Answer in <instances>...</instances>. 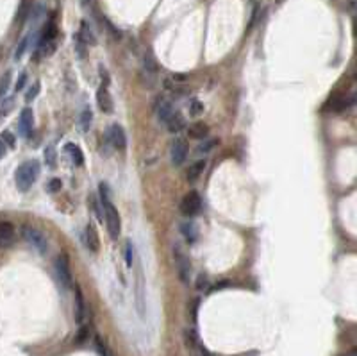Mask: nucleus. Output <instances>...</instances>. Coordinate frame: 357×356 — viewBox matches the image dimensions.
I'll list each match as a JSON object with an SVG mask.
<instances>
[{
	"mask_svg": "<svg viewBox=\"0 0 357 356\" xmlns=\"http://www.w3.org/2000/svg\"><path fill=\"white\" fill-rule=\"evenodd\" d=\"M100 192V204H102V213H104V220L105 226H107V233L113 240H116L120 236L121 231V220H120V213L116 210V206L111 202V195H109V188L105 186L104 183L99 186Z\"/></svg>",
	"mask_w": 357,
	"mask_h": 356,
	"instance_id": "nucleus-1",
	"label": "nucleus"
},
{
	"mask_svg": "<svg viewBox=\"0 0 357 356\" xmlns=\"http://www.w3.org/2000/svg\"><path fill=\"white\" fill-rule=\"evenodd\" d=\"M61 186H63L61 179H52V181L49 183V190H50V192H59Z\"/></svg>",
	"mask_w": 357,
	"mask_h": 356,
	"instance_id": "nucleus-39",
	"label": "nucleus"
},
{
	"mask_svg": "<svg viewBox=\"0 0 357 356\" xmlns=\"http://www.w3.org/2000/svg\"><path fill=\"white\" fill-rule=\"evenodd\" d=\"M11 77H13V73L6 72L2 75V79H0V100H4V97H6L7 89H9V84H11Z\"/></svg>",
	"mask_w": 357,
	"mask_h": 356,
	"instance_id": "nucleus-25",
	"label": "nucleus"
},
{
	"mask_svg": "<svg viewBox=\"0 0 357 356\" xmlns=\"http://www.w3.org/2000/svg\"><path fill=\"white\" fill-rule=\"evenodd\" d=\"M184 342H186V345L187 347H191V349L198 345V335L193 328L184 329Z\"/></svg>",
	"mask_w": 357,
	"mask_h": 356,
	"instance_id": "nucleus-24",
	"label": "nucleus"
},
{
	"mask_svg": "<svg viewBox=\"0 0 357 356\" xmlns=\"http://www.w3.org/2000/svg\"><path fill=\"white\" fill-rule=\"evenodd\" d=\"M143 68L150 73L159 72V63L155 61V57L152 52H145V56H143Z\"/></svg>",
	"mask_w": 357,
	"mask_h": 356,
	"instance_id": "nucleus-23",
	"label": "nucleus"
},
{
	"mask_svg": "<svg viewBox=\"0 0 357 356\" xmlns=\"http://www.w3.org/2000/svg\"><path fill=\"white\" fill-rule=\"evenodd\" d=\"M170 79H173V83L182 84V83H184V81H187V75H186V73H173V75H171Z\"/></svg>",
	"mask_w": 357,
	"mask_h": 356,
	"instance_id": "nucleus-40",
	"label": "nucleus"
},
{
	"mask_svg": "<svg viewBox=\"0 0 357 356\" xmlns=\"http://www.w3.org/2000/svg\"><path fill=\"white\" fill-rule=\"evenodd\" d=\"M202 212V197L198 192H187L181 200V213L186 217H197Z\"/></svg>",
	"mask_w": 357,
	"mask_h": 356,
	"instance_id": "nucleus-5",
	"label": "nucleus"
},
{
	"mask_svg": "<svg viewBox=\"0 0 357 356\" xmlns=\"http://www.w3.org/2000/svg\"><path fill=\"white\" fill-rule=\"evenodd\" d=\"M95 349H97V353H99L100 356H109V353H107V347H105L104 340L100 338L99 335L95 337Z\"/></svg>",
	"mask_w": 357,
	"mask_h": 356,
	"instance_id": "nucleus-34",
	"label": "nucleus"
},
{
	"mask_svg": "<svg viewBox=\"0 0 357 356\" xmlns=\"http://www.w3.org/2000/svg\"><path fill=\"white\" fill-rule=\"evenodd\" d=\"M6 154H7V147H6V143L0 140V160L6 156Z\"/></svg>",
	"mask_w": 357,
	"mask_h": 356,
	"instance_id": "nucleus-41",
	"label": "nucleus"
},
{
	"mask_svg": "<svg viewBox=\"0 0 357 356\" xmlns=\"http://www.w3.org/2000/svg\"><path fill=\"white\" fill-rule=\"evenodd\" d=\"M13 242H15V228H13L11 222H0V247L6 249V247H11Z\"/></svg>",
	"mask_w": 357,
	"mask_h": 356,
	"instance_id": "nucleus-12",
	"label": "nucleus"
},
{
	"mask_svg": "<svg viewBox=\"0 0 357 356\" xmlns=\"http://www.w3.org/2000/svg\"><path fill=\"white\" fill-rule=\"evenodd\" d=\"M154 113H155V117H157V120L163 124H165L166 120H168V117L173 113V106H171V102L166 99L165 95H159V97L154 100Z\"/></svg>",
	"mask_w": 357,
	"mask_h": 356,
	"instance_id": "nucleus-9",
	"label": "nucleus"
},
{
	"mask_svg": "<svg viewBox=\"0 0 357 356\" xmlns=\"http://www.w3.org/2000/svg\"><path fill=\"white\" fill-rule=\"evenodd\" d=\"M143 297H145V292H143V276H141V270H137V274H136V303H137V312H139V315H143V310H145Z\"/></svg>",
	"mask_w": 357,
	"mask_h": 356,
	"instance_id": "nucleus-20",
	"label": "nucleus"
},
{
	"mask_svg": "<svg viewBox=\"0 0 357 356\" xmlns=\"http://www.w3.org/2000/svg\"><path fill=\"white\" fill-rule=\"evenodd\" d=\"M218 143H220V140L218 138H204L202 142L197 145L195 152H197V154H209Z\"/></svg>",
	"mask_w": 357,
	"mask_h": 356,
	"instance_id": "nucleus-22",
	"label": "nucleus"
},
{
	"mask_svg": "<svg viewBox=\"0 0 357 356\" xmlns=\"http://www.w3.org/2000/svg\"><path fill=\"white\" fill-rule=\"evenodd\" d=\"M77 38L81 39L84 45H95V43H97V39H95L93 33H91V27L88 25V22H86V20L81 23V31H79Z\"/></svg>",
	"mask_w": 357,
	"mask_h": 356,
	"instance_id": "nucleus-21",
	"label": "nucleus"
},
{
	"mask_svg": "<svg viewBox=\"0 0 357 356\" xmlns=\"http://www.w3.org/2000/svg\"><path fill=\"white\" fill-rule=\"evenodd\" d=\"M187 134L193 140H204L209 136V125L204 122H195L187 127Z\"/></svg>",
	"mask_w": 357,
	"mask_h": 356,
	"instance_id": "nucleus-16",
	"label": "nucleus"
},
{
	"mask_svg": "<svg viewBox=\"0 0 357 356\" xmlns=\"http://www.w3.org/2000/svg\"><path fill=\"white\" fill-rule=\"evenodd\" d=\"M65 150L68 152V156L71 158V161H73V165H77V167H81L84 163V156H83V150L79 149L75 143H66L65 145Z\"/></svg>",
	"mask_w": 357,
	"mask_h": 356,
	"instance_id": "nucleus-19",
	"label": "nucleus"
},
{
	"mask_svg": "<svg viewBox=\"0 0 357 356\" xmlns=\"http://www.w3.org/2000/svg\"><path fill=\"white\" fill-rule=\"evenodd\" d=\"M97 104H99L100 111L105 113V115H111L113 113V99H111V93L109 89H107V86H100L99 91H97Z\"/></svg>",
	"mask_w": 357,
	"mask_h": 356,
	"instance_id": "nucleus-10",
	"label": "nucleus"
},
{
	"mask_svg": "<svg viewBox=\"0 0 357 356\" xmlns=\"http://www.w3.org/2000/svg\"><path fill=\"white\" fill-rule=\"evenodd\" d=\"M29 43H31V36H25V38H22V41L18 43L17 47V52H15V61H20L23 57V54H25V50H27Z\"/></svg>",
	"mask_w": 357,
	"mask_h": 356,
	"instance_id": "nucleus-27",
	"label": "nucleus"
},
{
	"mask_svg": "<svg viewBox=\"0 0 357 356\" xmlns=\"http://www.w3.org/2000/svg\"><path fill=\"white\" fill-rule=\"evenodd\" d=\"M83 238H84V245H86V249L91 250V252H99L100 240H99V233H97V229H95L93 224H88V226H86Z\"/></svg>",
	"mask_w": 357,
	"mask_h": 356,
	"instance_id": "nucleus-11",
	"label": "nucleus"
},
{
	"mask_svg": "<svg viewBox=\"0 0 357 356\" xmlns=\"http://www.w3.org/2000/svg\"><path fill=\"white\" fill-rule=\"evenodd\" d=\"M105 138H107V142H109L116 150H125L127 136H125V131H123V127H121L120 124H111L109 129H107Z\"/></svg>",
	"mask_w": 357,
	"mask_h": 356,
	"instance_id": "nucleus-8",
	"label": "nucleus"
},
{
	"mask_svg": "<svg viewBox=\"0 0 357 356\" xmlns=\"http://www.w3.org/2000/svg\"><path fill=\"white\" fill-rule=\"evenodd\" d=\"M54 270L55 278L59 281V285L63 288H70L71 285V270H70V258L66 254H59L54 260Z\"/></svg>",
	"mask_w": 357,
	"mask_h": 356,
	"instance_id": "nucleus-4",
	"label": "nucleus"
},
{
	"mask_svg": "<svg viewBox=\"0 0 357 356\" xmlns=\"http://www.w3.org/2000/svg\"><path fill=\"white\" fill-rule=\"evenodd\" d=\"M45 163L50 165V167H54L55 165V147L54 145H49V147L45 149Z\"/></svg>",
	"mask_w": 357,
	"mask_h": 356,
	"instance_id": "nucleus-31",
	"label": "nucleus"
},
{
	"mask_svg": "<svg viewBox=\"0 0 357 356\" xmlns=\"http://www.w3.org/2000/svg\"><path fill=\"white\" fill-rule=\"evenodd\" d=\"M20 133L25 134V136H29L31 134V131H33V125H34V113L31 107H25V109H22V113H20Z\"/></svg>",
	"mask_w": 357,
	"mask_h": 356,
	"instance_id": "nucleus-14",
	"label": "nucleus"
},
{
	"mask_svg": "<svg viewBox=\"0 0 357 356\" xmlns=\"http://www.w3.org/2000/svg\"><path fill=\"white\" fill-rule=\"evenodd\" d=\"M25 83H27V73L22 72L20 75H18V83H17V86H15V93H17V91H20V89L25 86Z\"/></svg>",
	"mask_w": 357,
	"mask_h": 356,
	"instance_id": "nucleus-38",
	"label": "nucleus"
},
{
	"mask_svg": "<svg viewBox=\"0 0 357 356\" xmlns=\"http://www.w3.org/2000/svg\"><path fill=\"white\" fill-rule=\"evenodd\" d=\"M165 124H166V129H168L171 134H179L181 131H184V129H186V120H184V117H182L179 111L171 113Z\"/></svg>",
	"mask_w": 357,
	"mask_h": 356,
	"instance_id": "nucleus-13",
	"label": "nucleus"
},
{
	"mask_svg": "<svg viewBox=\"0 0 357 356\" xmlns=\"http://www.w3.org/2000/svg\"><path fill=\"white\" fill-rule=\"evenodd\" d=\"M187 154H189V147L184 138H173L170 145V160L173 163V167H181L182 163L186 161Z\"/></svg>",
	"mask_w": 357,
	"mask_h": 356,
	"instance_id": "nucleus-7",
	"label": "nucleus"
},
{
	"mask_svg": "<svg viewBox=\"0 0 357 356\" xmlns=\"http://www.w3.org/2000/svg\"><path fill=\"white\" fill-rule=\"evenodd\" d=\"M179 229H181V234L189 242V244H195V242H197L198 231H197V226L193 222H182Z\"/></svg>",
	"mask_w": 357,
	"mask_h": 356,
	"instance_id": "nucleus-18",
	"label": "nucleus"
},
{
	"mask_svg": "<svg viewBox=\"0 0 357 356\" xmlns=\"http://www.w3.org/2000/svg\"><path fill=\"white\" fill-rule=\"evenodd\" d=\"M39 176V163L36 160H31V161H25L18 167L17 174H15V183H17V188L20 192H27L31 190L36 179Z\"/></svg>",
	"mask_w": 357,
	"mask_h": 356,
	"instance_id": "nucleus-2",
	"label": "nucleus"
},
{
	"mask_svg": "<svg viewBox=\"0 0 357 356\" xmlns=\"http://www.w3.org/2000/svg\"><path fill=\"white\" fill-rule=\"evenodd\" d=\"M205 160H198V161H195L191 165V167H187L186 170V179L189 181V183H193V181H197L200 176L204 174V170H205Z\"/></svg>",
	"mask_w": 357,
	"mask_h": 356,
	"instance_id": "nucleus-17",
	"label": "nucleus"
},
{
	"mask_svg": "<svg viewBox=\"0 0 357 356\" xmlns=\"http://www.w3.org/2000/svg\"><path fill=\"white\" fill-rule=\"evenodd\" d=\"M125 265L129 268L132 267V263H134V247H132V242L131 240H127L125 242Z\"/></svg>",
	"mask_w": 357,
	"mask_h": 356,
	"instance_id": "nucleus-28",
	"label": "nucleus"
},
{
	"mask_svg": "<svg viewBox=\"0 0 357 356\" xmlns=\"http://www.w3.org/2000/svg\"><path fill=\"white\" fill-rule=\"evenodd\" d=\"M207 285H209L207 276H205V274H200L197 278V290H205L207 288Z\"/></svg>",
	"mask_w": 357,
	"mask_h": 356,
	"instance_id": "nucleus-37",
	"label": "nucleus"
},
{
	"mask_svg": "<svg viewBox=\"0 0 357 356\" xmlns=\"http://www.w3.org/2000/svg\"><path fill=\"white\" fill-rule=\"evenodd\" d=\"M86 313H88V310H86V303H84L83 290H81V286L77 285V286H75V319H77L79 324L84 322Z\"/></svg>",
	"mask_w": 357,
	"mask_h": 356,
	"instance_id": "nucleus-15",
	"label": "nucleus"
},
{
	"mask_svg": "<svg viewBox=\"0 0 357 356\" xmlns=\"http://www.w3.org/2000/svg\"><path fill=\"white\" fill-rule=\"evenodd\" d=\"M173 260H175V267L177 274H179V279L182 283L187 285L189 283V278H191V263L187 260V256L182 252V249L179 245L173 247Z\"/></svg>",
	"mask_w": 357,
	"mask_h": 356,
	"instance_id": "nucleus-6",
	"label": "nucleus"
},
{
	"mask_svg": "<svg viewBox=\"0 0 357 356\" xmlns=\"http://www.w3.org/2000/svg\"><path fill=\"white\" fill-rule=\"evenodd\" d=\"M88 337H89V328L88 326H81V329H79L77 333V344H84L88 340Z\"/></svg>",
	"mask_w": 357,
	"mask_h": 356,
	"instance_id": "nucleus-35",
	"label": "nucleus"
},
{
	"mask_svg": "<svg viewBox=\"0 0 357 356\" xmlns=\"http://www.w3.org/2000/svg\"><path fill=\"white\" fill-rule=\"evenodd\" d=\"M91 120H93V113L89 107H86L83 113H81V129L83 131H88L91 127Z\"/></svg>",
	"mask_w": 357,
	"mask_h": 356,
	"instance_id": "nucleus-26",
	"label": "nucleus"
},
{
	"mask_svg": "<svg viewBox=\"0 0 357 356\" xmlns=\"http://www.w3.org/2000/svg\"><path fill=\"white\" fill-rule=\"evenodd\" d=\"M202 113H204V104L200 100L193 99L191 104H189V115H191V117H198V115H202Z\"/></svg>",
	"mask_w": 357,
	"mask_h": 356,
	"instance_id": "nucleus-30",
	"label": "nucleus"
},
{
	"mask_svg": "<svg viewBox=\"0 0 357 356\" xmlns=\"http://www.w3.org/2000/svg\"><path fill=\"white\" fill-rule=\"evenodd\" d=\"M39 89H41V84H39L38 81H36V83H34L33 86L29 88L27 95H25V100H27V102H31V100L36 99V97H38V93H39Z\"/></svg>",
	"mask_w": 357,
	"mask_h": 356,
	"instance_id": "nucleus-33",
	"label": "nucleus"
},
{
	"mask_svg": "<svg viewBox=\"0 0 357 356\" xmlns=\"http://www.w3.org/2000/svg\"><path fill=\"white\" fill-rule=\"evenodd\" d=\"M22 234H23V238H25V242H27L29 245H33L39 254H47L49 244H47L45 234L41 233L39 229H36L34 226H31V224H25L22 228Z\"/></svg>",
	"mask_w": 357,
	"mask_h": 356,
	"instance_id": "nucleus-3",
	"label": "nucleus"
},
{
	"mask_svg": "<svg viewBox=\"0 0 357 356\" xmlns=\"http://www.w3.org/2000/svg\"><path fill=\"white\" fill-rule=\"evenodd\" d=\"M0 138H2V142H4V143H6V147H11V149H15V147H17V140H15V134H13L11 131H4Z\"/></svg>",
	"mask_w": 357,
	"mask_h": 356,
	"instance_id": "nucleus-32",
	"label": "nucleus"
},
{
	"mask_svg": "<svg viewBox=\"0 0 357 356\" xmlns=\"http://www.w3.org/2000/svg\"><path fill=\"white\" fill-rule=\"evenodd\" d=\"M13 106H15V97H9V99L2 100V106H0V117H6L13 111Z\"/></svg>",
	"mask_w": 357,
	"mask_h": 356,
	"instance_id": "nucleus-29",
	"label": "nucleus"
},
{
	"mask_svg": "<svg viewBox=\"0 0 357 356\" xmlns=\"http://www.w3.org/2000/svg\"><path fill=\"white\" fill-rule=\"evenodd\" d=\"M104 22H105V27L109 29V33L113 34V38H115V39H120V38H121V33H120V29H116L115 25H113V23H111L109 20H105V18H104Z\"/></svg>",
	"mask_w": 357,
	"mask_h": 356,
	"instance_id": "nucleus-36",
	"label": "nucleus"
}]
</instances>
